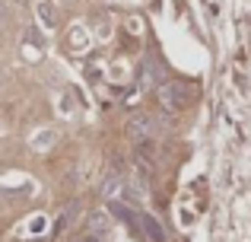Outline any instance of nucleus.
Masks as SVG:
<instances>
[{"mask_svg": "<svg viewBox=\"0 0 251 242\" xmlns=\"http://www.w3.org/2000/svg\"><path fill=\"white\" fill-rule=\"evenodd\" d=\"M156 131H159V124H156V118H153V115H147V112L134 115V118L127 121V134L134 137V140H153Z\"/></svg>", "mask_w": 251, "mask_h": 242, "instance_id": "f03ea898", "label": "nucleus"}, {"mask_svg": "<svg viewBox=\"0 0 251 242\" xmlns=\"http://www.w3.org/2000/svg\"><path fill=\"white\" fill-rule=\"evenodd\" d=\"M156 96H159L162 108H169V112H184V108L191 106V99H194V89H191L188 83H181V80H169V83L159 86Z\"/></svg>", "mask_w": 251, "mask_h": 242, "instance_id": "f257e3e1", "label": "nucleus"}, {"mask_svg": "<svg viewBox=\"0 0 251 242\" xmlns=\"http://www.w3.org/2000/svg\"><path fill=\"white\" fill-rule=\"evenodd\" d=\"M38 19H42L45 26H54V23H57V16H54V6H51V3H45V0H42V3H38Z\"/></svg>", "mask_w": 251, "mask_h": 242, "instance_id": "20e7f679", "label": "nucleus"}, {"mask_svg": "<svg viewBox=\"0 0 251 242\" xmlns=\"http://www.w3.org/2000/svg\"><path fill=\"white\" fill-rule=\"evenodd\" d=\"M0 134H3V121H0Z\"/></svg>", "mask_w": 251, "mask_h": 242, "instance_id": "0eeeda50", "label": "nucleus"}, {"mask_svg": "<svg viewBox=\"0 0 251 242\" xmlns=\"http://www.w3.org/2000/svg\"><path fill=\"white\" fill-rule=\"evenodd\" d=\"M6 26V13H3V3H0V29Z\"/></svg>", "mask_w": 251, "mask_h": 242, "instance_id": "423d86ee", "label": "nucleus"}, {"mask_svg": "<svg viewBox=\"0 0 251 242\" xmlns=\"http://www.w3.org/2000/svg\"><path fill=\"white\" fill-rule=\"evenodd\" d=\"M140 233H143V236H150V242H166V233H162L159 220L150 217V214H140Z\"/></svg>", "mask_w": 251, "mask_h": 242, "instance_id": "7ed1b4c3", "label": "nucleus"}, {"mask_svg": "<svg viewBox=\"0 0 251 242\" xmlns=\"http://www.w3.org/2000/svg\"><path fill=\"white\" fill-rule=\"evenodd\" d=\"M80 242H105V233H96V230H92V233H86Z\"/></svg>", "mask_w": 251, "mask_h": 242, "instance_id": "39448f33", "label": "nucleus"}]
</instances>
